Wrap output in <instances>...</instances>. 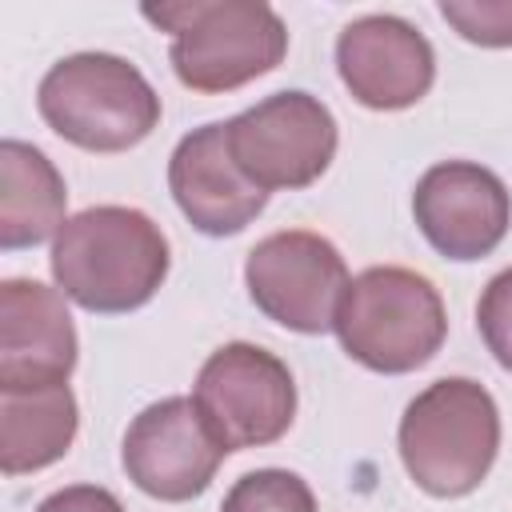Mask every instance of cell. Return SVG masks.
Wrapping results in <instances>:
<instances>
[{
  "label": "cell",
  "mask_w": 512,
  "mask_h": 512,
  "mask_svg": "<svg viewBox=\"0 0 512 512\" xmlns=\"http://www.w3.org/2000/svg\"><path fill=\"white\" fill-rule=\"evenodd\" d=\"M168 236L152 216L124 204H96L64 220L52 240V276L88 312H132L168 276Z\"/></svg>",
  "instance_id": "obj_1"
},
{
  "label": "cell",
  "mask_w": 512,
  "mask_h": 512,
  "mask_svg": "<svg viewBox=\"0 0 512 512\" xmlns=\"http://www.w3.org/2000/svg\"><path fill=\"white\" fill-rule=\"evenodd\" d=\"M396 440L416 488L436 500H456L476 492L492 472L500 452V412L480 380L444 376L412 396Z\"/></svg>",
  "instance_id": "obj_2"
},
{
  "label": "cell",
  "mask_w": 512,
  "mask_h": 512,
  "mask_svg": "<svg viewBox=\"0 0 512 512\" xmlns=\"http://www.w3.org/2000/svg\"><path fill=\"white\" fill-rule=\"evenodd\" d=\"M144 20L172 32V68L192 92H228L272 72L288 52L284 20L264 0L144 4Z\"/></svg>",
  "instance_id": "obj_3"
},
{
  "label": "cell",
  "mask_w": 512,
  "mask_h": 512,
  "mask_svg": "<svg viewBox=\"0 0 512 512\" xmlns=\"http://www.w3.org/2000/svg\"><path fill=\"white\" fill-rule=\"evenodd\" d=\"M332 328L356 364L400 376L440 352L448 312L428 276L400 264H376L348 280Z\"/></svg>",
  "instance_id": "obj_4"
},
{
  "label": "cell",
  "mask_w": 512,
  "mask_h": 512,
  "mask_svg": "<svg viewBox=\"0 0 512 512\" xmlns=\"http://www.w3.org/2000/svg\"><path fill=\"white\" fill-rule=\"evenodd\" d=\"M44 124L76 148L124 152L160 124V96L148 76L112 52H72L36 88Z\"/></svg>",
  "instance_id": "obj_5"
},
{
  "label": "cell",
  "mask_w": 512,
  "mask_h": 512,
  "mask_svg": "<svg viewBox=\"0 0 512 512\" xmlns=\"http://www.w3.org/2000/svg\"><path fill=\"white\" fill-rule=\"evenodd\" d=\"M196 408L228 452L280 440L296 416V380L280 356L260 344L232 340L216 348L192 388Z\"/></svg>",
  "instance_id": "obj_6"
},
{
  "label": "cell",
  "mask_w": 512,
  "mask_h": 512,
  "mask_svg": "<svg viewBox=\"0 0 512 512\" xmlns=\"http://www.w3.org/2000/svg\"><path fill=\"white\" fill-rule=\"evenodd\" d=\"M228 152L264 192L308 188L336 156V120L328 104L300 88L272 92L228 120Z\"/></svg>",
  "instance_id": "obj_7"
},
{
  "label": "cell",
  "mask_w": 512,
  "mask_h": 512,
  "mask_svg": "<svg viewBox=\"0 0 512 512\" xmlns=\"http://www.w3.org/2000/svg\"><path fill=\"white\" fill-rule=\"evenodd\" d=\"M244 284L252 304L304 336L328 332L348 288L344 256L332 240L308 228H284L264 236L244 260Z\"/></svg>",
  "instance_id": "obj_8"
},
{
  "label": "cell",
  "mask_w": 512,
  "mask_h": 512,
  "mask_svg": "<svg viewBox=\"0 0 512 512\" xmlns=\"http://www.w3.org/2000/svg\"><path fill=\"white\" fill-rule=\"evenodd\" d=\"M228 448L204 420L192 396H164L148 404L124 432L120 464L128 480L156 500L180 504L200 496L216 468L224 464Z\"/></svg>",
  "instance_id": "obj_9"
},
{
  "label": "cell",
  "mask_w": 512,
  "mask_h": 512,
  "mask_svg": "<svg viewBox=\"0 0 512 512\" xmlns=\"http://www.w3.org/2000/svg\"><path fill=\"white\" fill-rule=\"evenodd\" d=\"M412 216L440 256L480 260L504 240L512 224V196L492 168L440 160L416 180Z\"/></svg>",
  "instance_id": "obj_10"
},
{
  "label": "cell",
  "mask_w": 512,
  "mask_h": 512,
  "mask_svg": "<svg viewBox=\"0 0 512 512\" xmlns=\"http://www.w3.org/2000/svg\"><path fill=\"white\" fill-rule=\"evenodd\" d=\"M336 68L344 88L376 112L416 104L436 80V52L420 28L400 16L372 12L340 28Z\"/></svg>",
  "instance_id": "obj_11"
},
{
  "label": "cell",
  "mask_w": 512,
  "mask_h": 512,
  "mask_svg": "<svg viewBox=\"0 0 512 512\" xmlns=\"http://www.w3.org/2000/svg\"><path fill=\"white\" fill-rule=\"evenodd\" d=\"M76 368V328L64 296L40 280L0 284V392H40L68 384Z\"/></svg>",
  "instance_id": "obj_12"
},
{
  "label": "cell",
  "mask_w": 512,
  "mask_h": 512,
  "mask_svg": "<svg viewBox=\"0 0 512 512\" xmlns=\"http://www.w3.org/2000/svg\"><path fill=\"white\" fill-rule=\"evenodd\" d=\"M168 188L180 212L204 236H232L248 228L268 204V192L236 168L228 152V124L192 128L176 144L168 160Z\"/></svg>",
  "instance_id": "obj_13"
},
{
  "label": "cell",
  "mask_w": 512,
  "mask_h": 512,
  "mask_svg": "<svg viewBox=\"0 0 512 512\" xmlns=\"http://www.w3.org/2000/svg\"><path fill=\"white\" fill-rule=\"evenodd\" d=\"M64 180L56 164L24 140L0 144V248H32L64 228Z\"/></svg>",
  "instance_id": "obj_14"
},
{
  "label": "cell",
  "mask_w": 512,
  "mask_h": 512,
  "mask_svg": "<svg viewBox=\"0 0 512 512\" xmlns=\"http://www.w3.org/2000/svg\"><path fill=\"white\" fill-rule=\"evenodd\" d=\"M76 396L68 384L40 392H0V468L4 476L56 464L76 440Z\"/></svg>",
  "instance_id": "obj_15"
},
{
  "label": "cell",
  "mask_w": 512,
  "mask_h": 512,
  "mask_svg": "<svg viewBox=\"0 0 512 512\" xmlns=\"http://www.w3.org/2000/svg\"><path fill=\"white\" fill-rule=\"evenodd\" d=\"M220 512H316V496L288 468H256L228 488Z\"/></svg>",
  "instance_id": "obj_16"
},
{
  "label": "cell",
  "mask_w": 512,
  "mask_h": 512,
  "mask_svg": "<svg viewBox=\"0 0 512 512\" xmlns=\"http://www.w3.org/2000/svg\"><path fill=\"white\" fill-rule=\"evenodd\" d=\"M440 16L472 44L484 48L512 44V0H444Z\"/></svg>",
  "instance_id": "obj_17"
},
{
  "label": "cell",
  "mask_w": 512,
  "mask_h": 512,
  "mask_svg": "<svg viewBox=\"0 0 512 512\" xmlns=\"http://www.w3.org/2000/svg\"><path fill=\"white\" fill-rule=\"evenodd\" d=\"M476 324L496 364L512 372V268L496 272L484 284L480 304H476Z\"/></svg>",
  "instance_id": "obj_18"
},
{
  "label": "cell",
  "mask_w": 512,
  "mask_h": 512,
  "mask_svg": "<svg viewBox=\"0 0 512 512\" xmlns=\"http://www.w3.org/2000/svg\"><path fill=\"white\" fill-rule=\"evenodd\" d=\"M36 512H124L120 500L100 484H68L40 500Z\"/></svg>",
  "instance_id": "obj_19"
}]
</instances>
